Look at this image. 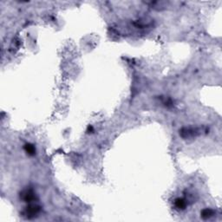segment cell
Wrapping results in <instances>:
<instances>
[{"mask_svg": "<svg viewBox=\"0 0 222 222\" xmlns=\"http://www.w3.org/2000/svg\"><path fill=\"white\" fill-rule=\"evenodd\" d=\"M174 206L176 208L178 209H185V207H187V201H185L184 199L181 198H177L175 201H174Z\"/></svg>", "mask_w": 222, "mask_h": 222, "instance_id": "obj_1", "label": "cell"}, {"mask_svg": "<svg viewBox=\"0 0 222 222\" xmlns=\"http://www.w3.org/2000/svg\"><path fill=\"white\" fill-rule=\"evenodd\" d=\"M24 196H25L24 199H25V201L26 202H31V201H34V199H35V194H34V193L31 192V191H26V192L25 193Z\"/></svg>", "mask_w": 222, "mask_h": 222, "instance_id": "obj_2", "label": "cell"}, {"mask_svg": "<svg viewBox=\"0 0 222 222\" xmlns=\"http://www.w3.org/2000/svg\"><path fill=\"white\" fill-rule=\"evenodd\" d=\"M38 212H39V207L37 206H31L27 207V214H29V216H34Z\"/></svg>", "mask_w": 222, "mask_h": 222, "instance_id": "obj_3", "label": "cell"}, {"mask_svg": "<svg viewBox=\"0 0 222 222\" xmlns=\"http://www.w3.org/2000/svg\"><path fill=\"white\" fill-rule=\"evenodd\" d=\"M25 150L30 155H34L36 154L35 147L33 145H31V144H25Z\"/></svg>", "mask_w": 222, "mask_h": 222, "instance_id": "obj_4", "label": "cell"}, {"mask_svg": "<svg viewBox=\"0 0 222 222\" xmlns=\"http://www.w3.org/2000/svg\"><path fill=\"white\" fill-rule=\"evenodd\" d=\"M212 215H213V211L210 210V209H205V210L202 211V213H201V216H202L204 219H208V218H210Z\"/></svg>", "mask_w": 222, "mask_h": 222, "instance_id": "obj_5", "label": "cell"}]
</instances>
